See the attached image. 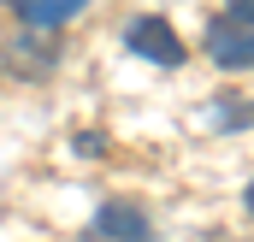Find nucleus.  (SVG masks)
<instances>
[{
    "label": "nucleus",
    "mask_w": 254,
    "mask_h": 242,
    "mask_svg": "<svg viewBox=\"0 0 254 242\" xmlns=\"http://www.w3.org/2000/svg\"><path fill=\"white\" fill-rule=\"evenodd\" d=\"M207 60L219 65V71H254V24L249 18H231V12H219L213 24H207Z\"/></svg>",
    "instance_id": "nucleus-1"
},
{
    "label": "nucleus",
    "mask_w": 254,
    "mask_h": 242,
    "mask_svg": "<svg viewBox=\"0 0 254 242\" xmlns=\"http://www.w3.org/2000/svg\"><path fill=\"white\" fill-rule=\"evenodd\" d=\"M148 237H154V225L136 201H107L89 225V242H148Z\"/></svg>",
    "instance_id": "nucleus-2"
},
{
    "label": "nucleus",
    "mask_w": 254,
    "mask_h": 242,
    "mask_svg": "<svg viewBox=\"0 0 254 242\" xmlns=\"http://www.w3.org/2000/svg\"><path fill=\"white\" fill-rule=\"evenodd\" d=\"M125 42H130V54H142L154 65H184V42H178V30L166 18H136L125 30Z\"/></svg>",
    "instance_id": "nucleus-3"
},
{
    "label": "nucleus",
    "mask_w": 254,
    "mask_h": 242,
    "mask_svg": "<svg viewBox=\"0 0 254 242\" xmlns=\"http://www.w3.org/2000/svg\"><path fill=\"white\" fill-rule=\"evenodd\" d=\"M6 6H12L30 30H60V24H71L89 0H6Z\"/></svg>",
    "instance_id": "nucleus-4"
},
{
    "label": "nucleus",
    "mask_w": 254,
    "mask_h": 242,
    "mask_svg": "<svg viewBox=\"0 0 254 242\" xmlns=\"http://www.w3.org/2000/svg\"><path fill=\"white\" fill-rule=\"evenodd\" d=\"M225 12H231V18H249V24H254V0H231Z\"/></svg>",
    "instance_id": "nucleus-5"
},
{
    "label": "nucleus",
    "mask_w": 254,
    "mask_h": 242,
    "mask_svg": "<svg viewBox=\"0 0 254 242\" xmlns=\"http://www.w3.org/2000/svg\"><path fill=\"white\" fill-rule=\"evenodd\" d=\"M243 201H249V213H254V183H249V195H243Z\"/></svg>",
    "instance_id": "nucleus-6"
}]
</instances>
